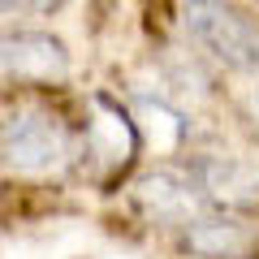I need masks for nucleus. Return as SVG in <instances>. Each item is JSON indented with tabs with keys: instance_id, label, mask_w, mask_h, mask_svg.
I'll use <instances>...</instances> for the list:
<instances>
[{
	"instance_id": "nucleus-1",
	"label": "nucleus",
	"mask_w": 259,
	"mask_h": 259,
	"mask_svg": "<svg viewBox=\"0 0 259 259\" xmlns=\"http://www.w3.org/2000/svg\"><path fill=\"white\" fill-rule=\"evenodd\" d=\"M186 35L229 69H259V26L229 5H186Z\"/></svg>"
},
{
	"instance_id": "nucleus-2",
	"label": "nucleus",
	"mask_w": 259,
	"mask_h": 259,
	"mask_svg": "<svg viewBox=\"0 0 259 259\" xmlns=\"http://www.w3.org/2000/svg\"><path fill=\"white\" fill-rule=\"evenodd\" d=\"M69 156V130L44 108H18L0 121V160L18 173H48Z\"/></svg>"
},
{
	"instance_id": "nucleus-3",
	"label": "nucleus",
	"mask_w": 259,
	"mask_h": 259,
	"mask_svg": "<svg viewBox=\"0 0 259 259\" xmlns=\"http://www.w3.org/2000/svg\"><path fill=\"white\" fill-rule=\"evenodd\" d=\"M69 74V52L44 30H5L0 35V78L5 82H61Z\"/></svg>"
},
{
	"instance_id": "nucleus-4",
	"label": "nucleus",
	"mask_w": 259,
	"mask_h": 259,
	"mask_svg": "<svg viewBox=\"0 0 259 259\" xmlns=\"http://www.w3.org/2000/svg\"><path fill=\"white\" fill-rule=\"evenodd\" d=\"M130 194H134L139 212L147 221H156V225H190L194 216L203 212V199H199L194 182L182 177V173H173V168H151V173H143Z\"/></svg>"
},
{
	"instance_id": "nucleus-5",
	"label": "nucleus",
	"mask_w": 259,
	"mask_h": 259,
	"mask_svg": "<svg viewBox=\"0 0 259 259\" xmlns=\"http://www.w3.org/2000/svg\"><path fill=\"white\" fill-rule=\"evenodd\" d=\"M190 182L203 203L242 207L259 199V168L238 156H199L190 168Z\"/></svg>"
},
{
	"instance_id": "nucleus-6",
	"label": "nucleus",
	"mask_w": 259,
	"mask_h": 259,
	"mask_svg": "<svg viewBox=\"0 0 259 259\" xmlns=\"http://www.w3.org/2000/svg\"><path fill=\"white\" fill-rule=\"evenodd\" d=\"M182 246L199 259H242L259 246V229L246 225L242 216H194L182 233Z\"/></svg>"
},
{
	"instance_id": "nucleus-7",
	"label": "nucleus",
	"mask_w": 259,
	"mask_h": 259,
	"mask_svg": "<svg viewBox=\"0 0 259 259\" xmlns=\"http://www.w3.org/2000/svg\"><path fill=\"white\" fill-rule=\"evenodd\" d=\"M242 121H246V130L259 139V87L246 95V100H242Z\"/></svg>"
}]
</instances>
